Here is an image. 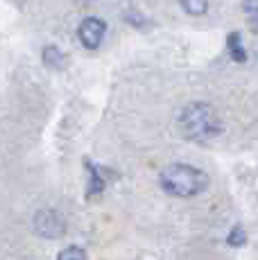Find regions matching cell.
I'll use <instances>...</instances> for the list:
<instances>
[{"instance_id": "8", "label": "cell", "mask_w": 258, "mask_h": 260, "mask_svg": "<svg viewBox=\"0 0 258 260\" xmlns=\"http://www.w3.org/2000/svg\"><path fill=\"white\" fill-rule=\"evenodd\" d=\"M179 3L190 16H202L208 9V0H179Z\"/></svg>"}, {"instance_id": "4", "label": "cell", "mask_w": 258, "mask_h": 260, "mask_svg": "<svg viewBox=\"0 0 258 260\" xmlns=\"http://www.w3.org/2000/svg\"><path fill=\"white\" fill-rule=\"evenodd\" d=\"M104 32H107V23L100 21V18H84L82 25H79L77 34H79V41L84 43L88 50H95L102 43Z\"/></svg>"}, {"instance_id": "3", "label": "cell", "mask_w": 258, "mask_h": 260, "mask_svg": "<svg viewBox=\"0 0 258 260\" xmlns=\"http://www.w3.org/2000/svg\"><path fill=\"white\" fill-rule=\"evenodd\" d=\"M32 224H34V231L48 240H57L66 233V219L54 208H41V211H37Z\"/></svg>"}, {"instance_id": "6", "label": "cell", "mask_w": 258, "mask_h": 260, "mask_svg": "<svg viewBox=\"0 0 258 260\" xmlns=\"http://www.w3.org/2000/svg\"><path fill=\"white\" fill-rule=\"evenodd\" d=\"M43 61H46V66H50V68H63L66 66V54H63L59 48L48 46L43 50Z\"/></svg>"}, {"instance_id": "2", "label": "cell", "mask_w": 258, "mask_h": 260, "mask_svg": "<svg viewBox=\"0 0 258 260\" xmlns=\"http://www.w3.org/2000/svg\"><path fill=\"white\" fill-rule=\"evenodd\" d=\"M158 183L172 197H195L206 190L208 177L200 168L186 166V163H172V166L163 168Z\"/></svg>"}, {"instance_id": "9", "label": "cell", "mask_w": 258, "mask_h": 260, "mask_svg": "<svg viewBox=\"0 0 258 260\" xmlns=\"http://www.w3.org/2000/svg\"><path fill=\"white\" fill-rule=\"evenodd\" d=\"M227 244H229V247H245V244H247L245 229H242V226H233L231 233L227 236Z\"/></svg>"}, {"instance_id": "1", "label": "cell", "mask_w": 258, "mask_h": 260, "mask_svg": "<svg viewBox=\"0 0 258 260\" xmlns=\"http://www.w3.org/2000/svg\"><path fill=\"white\" fill-rule=\"evenodd\" d=\"M179 129L190 141H211L222 134V120L206 102H192L179 113Z\"/></svg>"}, {"instance_id": "5", "label": "cell", "mask_w": 258, "mask_h": 260, "mask_svg": "<svg viewBox=\"0 0 258 260\" xmlns=\"http://www.w3.org/2000/svg\"><path fill=\"white\" fill-rule=\"evenodd\" d=\"M227 46H229V54H231L233 61H238V63H245L247 61V52H245V48H242V39H240V34H238V32L229 34Z\"/></svg>"}, {"instance_id": "10", "label": "cell", "mask_w": 258, "mask_h": 260, "mask_svg": "<svg viewBox=\"0 0 258 260\" xmlns=\"http://www.w3.org/2000/svg\"><path fill=\"white\" fill-rule=\"evenodd\" d=\"M57 260H86V251L82 247H68L63 251H59Z\"/></svg>"}, {"instance_id": "7", "label": "cell", "mask_w": 258, "mask_h": 260, "mask_svg": "<svg viewBox=\"0 0 258 260\" xmlns=\"http://www.w3.org/2000/svg\"><path fill=\"white\" fill-rule=\"evenodd\" d=\"M86 168H88V177H91V181H88V192L91 194H98V192H102L104 190V179H102V174L98 172V168H93L91 163H86Z\"/></svg>"}]
</instances>
